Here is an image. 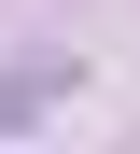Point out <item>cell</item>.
I'll use <instances>...</instances> for the list:
<instances>
[{
    "label": "cell",
    "instance_id": "cell-1",
    "mask_svg": "<svg viewBox=\"0 0 140 154\" xmlns=\"http://www.w3.org/2000/svg\"><path fill=\"white\" fill-rule=\"evenodd\" d=\"M42 98H56V56H28V70H0V126H28Z\"/></svg>",
    "mask_w": 140,
    "mask_h": 154
}]
</instances>
